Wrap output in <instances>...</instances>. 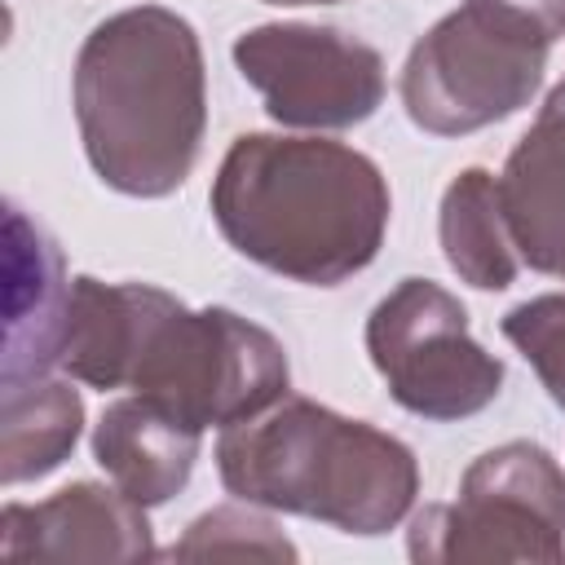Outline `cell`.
<instances>
[{
  "mask_svg": "<svg viewBox=\"0 0 565 565\" xmlns=\"http://www.w3.org/2000/svg\"><path fill=\"white\" fill-rule=\"evenodd\" d=\"M221 238L260 269L335 287L362 274L388 225V185L375 159L322 137H238L212 181Z\"/></svg>",
  "mask_w": 565,
  "mask_h": 565,
  "instance_id": "cell-1",
  "label": "cell"
},
{
  "mask_svg": "<svg viewBox=\"0 0 565 565\" xmlns=\"http://www.w3.org/2000/svg\"><path fill=\"white\" fill-rule=\"evenodd\" d=\"M75 124L93 172L132 199L185 185L203 128V49L194 26L163 9H119L88 31L75 57Z\"/></svg>",
  "mask_w": 565,
  "mask_h": 565,
  "instance_id": "cell-2",
  "label": "cell"
},
{
  "mask_svg": "<svg viewBox=\"0 0 565 565\" xmlns=\"http://www.w3.org/2000/svg\"><path fill=\"white\" fill-rule=\"evenodd\" d=\"M216 472L238 503L313 516L344 534L393 530L419 494L406 441L309 397H278L221 428Z\"/></svg>",
  "mask_w": 565,
  "mask_h": 565,
  "instance_id": "cell-3",
  "label": "cell"
},
{
  "mask_svg": "<svg viewBox=\"0 0 565 565\" xmlns=\"http://www.w3.org/2000/svg\"><path fill=\"white\" fill-rule=\"evenodd\" d=\"M128 388L199 433L230 428L287 397V349L230 309H185L163 291Z\"/></svg>",
  "mask_w": 565,
  "mask_h": 565,
  "instance_id": "cell-4",
  "label": "cell"
},
{
  "mask_svg": "<svg viewBox=\"0 0 565 565\" xmlns=\"http://www.w3.org/2000/svg\"><path fill=\"white\" fill-rule=\"evenodd\" d=\"M556 40L499 0H463L402 66V106L433 137H468L516 115L543 84Z\"/></svg>",
  "mask_w": 565,
  "mask_h": 565,
  "instance_id": "cell-5",
  "label": "cell"
},
{
  "mask_svg": "<svg viewBox=\"0 0 565 565\" xmlns=\"http://www.w3.org/2000/svg\"><path fill=\"white\" fill-rule=\"evenodd\" d=\"M411 561H565V472L534 441L486 450L455 503H428L411 521Z\"/></svg>",
  "mask_w": 565,
  "mask_h": 565,
  "instance_id": "cell-6",
  "label": "cell"
},
{
  "mask_svg": "<svg viewBox=\"0 0 565 565\" xmlns=\"http://www.w3.org/2000/svg\"><path fill=\"white\" fill-rule=\"evenodd\" d=\"M366 353L393 402L437 424L486 411L503 388V362L472 340L463 305L428 278H402L371 309Z\"/></svg>",
  "mask_w": 565,
  "mask_h": 565,
  "instance_id": "cell-7",
  "label": "cell"
},
{
  "mask_svg": "<svg viewBox=\"0 0 565 565\" xmlns=\"http://www.w3.org/2000/svg\"><path fill=\"white\" fill-rule=\"evenodd\" d=\"M234 66L287 128H349L384 102V57L335 26H256L234 40Z\"/></svg>",
  "mask_w": 565,
  "mask_h": 565,
  "instance_id": "cell-8",
  "label": "cell"
},
{
  "mask_svg": "<svg viewBox=\"0 0 565 565\" xmlns=\"http://www.w3.org/2000/svg\"><path fill=\"white\" fill-rule=\"evenodd\" d=\"M4 561H146L154 556L146 508L124 490L75 481L44 503L0 512Z\"/></svg>",
  "mask_w": 565,
  "mask_h": 565,
  "instance_id": "cell-9",
  "label": "cell"
},
{
  "mask_svg": "<svg viewBox=\"0 0 565 565\" xmlns=\"http://www.w3.org/2000/svg\"><path fill=\"white\" fill-rule=\"evenodd\" d=\"M4 274H9V309H4V358L0 388L40 380L62 362L66 340V305L71 282L57 243L22 212L4 216Z\"/></svg>",
  "mask_w": 565,
  "mask_h": 565,
  "instance_id": "cell-10",
  "label": "cell"
},
{
  "mask_svg": "<svg viewBox=\"0 0 565 565\" xmlns=\"http://www.w3.org/2000/svg\"><path fill=\"white\" fill-rule=\"evenodd\" d=\"M499 203L521 260L565 278V79L512 146L499 172Z\"/></svg>",
  "mask_w": 565,
  "mask_h": 565,
  "instance_id": "cell-11",
  "label": "cell"
},
{
  "mask_svg": "<svg viewBox=\"0 0 565 565\" xmlns=\"http://www.w3.org/2000/svg\"><path fill=\"white\" fill-rule=\"evenodd\" d=\"M203 433L163 415L146 397H128L106 406L93 428V455L132 503L154 508L185 490Z\"/></svg>",
  "mask_w": 565,
  "mask_h": 565,
  "instance_id": "cell-12",
  "label": "cell"
},
{
  "mask_svg": "<svg viewBox=\"0 0 565 565\" xmlns=\"http://www.w3.org/2000/svg\"><path fill=\"white\" fill-rule=\"evenodd\" d=\"M163 291L150 282H102V278H71V305H66V340H62V366L71 380L93 388H128L137 349L146 340V327L159 309Z\"/></svg>",
  "mask_w": 565,
  "mask_h": 565,
  "instance_id": "cell-13",
  "label": "cell"
},
{
  "mask_svg": "<svg viewBox=\"0 0 565 565\" xmlns=\"http://www.w3.org/2000/svg\"><path fill=\"white\" fill-rule=\"evenodd\" d=\"M441 247L450 269L477 291L512 287L521 252L499 203V177H490L486 168H468L450 181L441 199Z\"/></svg>",
  "mask_w": 565,
  "mask_h": 565,
  "instance_id": "cell-14",
  "label": "cell"
},
{
  "mask_svg": "<svg viewBox=\"0 0 565 565\" xmlns=\"http://www.w3.org/2000/svg\"><path fill=\"white\" fill-rule=\"evenodd\" d=\"M84 402L66 380H26L4 388L0 406V477L4 486L53 472L79 437Z\"/></svg>",
  "mask_w": 565,
  "mask_h": 565,
  "instance_id": "cell-15",
  "label": "cell"
},
{
  "mask_svg": "<svg viewBox=\"0 0 565 565\" xmlns=\"http://www.w3.org/2000/svg\"><path fill=\"white\" fill-rule=\"evenodd\" d=\"M172 561H212V556H256V561H296L287 534L252 508H212L203 512L181 543L168 547Z\"/></svg>",
  "mask_w": 565,
  "mask_h": 565,
  "instance_id": "cell-16",
  "label": "cell"
},
{
  "mask_svg": "<svg viewBox=\"0 0 565 565\" xmlns=\"http://www.w3.org/2000/svg\"><path fill=\"white\" fill-rule=\"evenodd\" d=\"M499 331L521 349V358L543 380L547 397L565 411V291L534 296V300L516 305L499 322Z\"/></svg>",
  "mask_w": 565,
  "mask_h": 565,
  "instance_id": "cell-17",
  "label": "cell"
},
{
  "mask_svg": "<svg viewBox=\"0 0 565 565\" xmlns=\"http://www.w3.org/2000/svg\"><path fill=\"white\" fill-rule=\"evenodd\" d=\"M508 9H516L521 18H530L534 26H543L552 40L565 35V0H499Z\"/></svg>",
  "mask_w": 565,
  "mask_h": 565,
  "instance_id": "cell-18",
  "label": "cell"
},
{
  "mask_svg": "<svg viewBox=\"0 0 565 565\" xmlns=\"http://www.w3.org/2000/svg\"><path fill=\"white\" fill-rule=\"evenodd\" d=\"M269 4H335V0H269Z\"/></svg>",
  "mask_w": 565,
  "mask_h": 565,
  "instance_id": "cell-19",
  "label": "cell"
}]
</instances>
